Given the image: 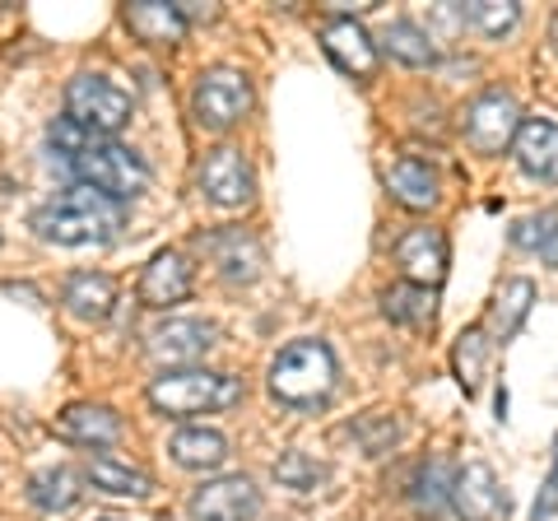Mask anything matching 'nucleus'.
Returning <instances> with one entry per match:
<instances>
[{
  "label": "nucleus",
  "instance_id": "39448f33",
  "mask_svg": "<svg viewBox=\"0 0 558 521\" xmlns=\"http://www.w3.org/2000/svg\"><path fill=\"white\" fill-rule=\"evenodd\" d=\"M65 121L89 135H117L131 121V94L108 75H75L65 89Z\"/></svg>",
  "mask_w": 558,
  "mask_h": 521
},
{
  "label": "nucleus",
  "instance_id": "f257e3e1",
  "mask_svg": "<svg viewBox=\"0 0 558 521\" xmlns=\"http://www.w3.org/2000/svg\"><path fill=\"white\" fill-rule=\"evenodd\" d=\"M51 149L65 159V168L80 178V186L98 191L108 201H135L149 186V168L131 145H117L112 135H89L70 121L51 126Z\"/></svg>",
  "mask_w": 558,
  "mask_h": 521
},
{
  "label": "nucleus",
  "instance_id": "423d86ee",
  "mask_svg": "<svg viewBox=\"0 0 558 521\" xmlns=\"http://www.w3.org/2000/svg\"><path fill=\"white\" fill-rule=\"evenodd\" d=\"M191 112H196L205 131H229L233 121L252 112V80L233 71V65H215L191 89Z\"/></svg>",
  "mask_w": 558,
  "mask_h": 521
},
{
  "label": "nucleus",
  "instance_id": "cd10ccee",
  "mask_svg": "<svg viewBox=\"0 0 558 521\" xmlns=\"http://www.w3.org/2000/svg\"><path fill=\"white\" fill-rule=\"evenodd\" d=\"M451 363H457V381L465 396L480 391L484 381V363H488V336L480 331V326H470V331L457 340V350H451Z\"/></svg>",
  "mask_w": 558,
  "mask_h": 521
},
{
  "label": "nucleus",
  "instance_id": "7ed1b4c3",
  "mask_svg": "<svg viewBox=\"0 0 558 521\" xmlns=\"http://www.w3.org/2000/svg\"><path fill=\"white\" fill-rule=\"evenodd\" d=\"M340 381L336 354L326 340H293L270 363V396L279 405H322Z\"/></svg>",
  "mask_w": 558,
  "mask_h": 521
},
{
  "label": "nucleus",
  "instance_id": "2f4dec72",
  "mask_svg": "<svg viewBox=\"0 0 558 521\" xmlns=\"http://www.w3.org/2000/svg\"><path fill=\"white\" fill-rule=\"evenodd\" d=\"M554 508H558V461H554V475L545 484V494H539V502H535V521H549Z\"/></svg>",
  "mask_w": 558,
  "mask_h": 521
},
{
  "label": "nucleus",
  "instance_id": "b1692460",
  "mask_svg": "<svg viewBox=\"0 0 558 521\" xmlns=\"http://www.w3.org/2000/svg\"><path fill=\"white\" fill-rule=\"evenodd\" d=\"M80 475L70 471V465H51V471H38L28 480V498H33V508H43V512H70L80 502Z\"/></svg>",
  "mask_w": 558,
  "mask_h": 521
},
{
  "label": "nucleus",
  "instance_id": "9b49d317",
  "mask_svg": "<svg viewBox=\"0 0 558 521\" xmlns=\"http://www.w3.org/2000/svg\"><path fill=\"white\" fill-rule=\"evenodd\" d=\"M252 168H247V159H242V149H233V145H223V149H215L209 159L201 163V191L215 205H247L252 201Z\"/></svg>",
  "mask_w": 558,
  "mask_h": 521
},
{
  "label": "nucleus",
  "instance_id": "ddd939ff",
  "mask_svg": "<svg viewBox=\"0 0 558 521\" xmlns=\"http://www.w3.org/2000/svg\"><path fill=\"white\" fill-rule=\"evenodd\" d=\"M215 344V326L196 322V317H168L163 326H154L149 336V354L159 363H196L205 350Z\"/></svg>",
  "mask_w": 558,
  "mask_h": 521
},
{
  "label": "nucleus",
  "instance_id": "dca6fc26",
  "mask_svg": "<svg viewBox=\"0 0 558 521\" xmlns=\"http://www.w3.org/2000/svg\"><path fill=\"white\" fill-rule=\"evenodd\" d=\"M531 303H535V284L531 280H508L498 293H494V303H488V317H484V326L480 331L488 336V344H508L517 331H521V322H526V312H531Z\"/></svg>",
  "mask_w": 558,
  "mask_h": 521
},
{
  "label": "nucleus",
  "instance_id": "1a4fd4ad",
  "mask_svg": "<svg viewBox=\"0 0 558 521\" xmlns=\"http://www.w3.org/2000/svg\"><path fill=\"white\" fill-rule=\"evenodd\" d=\"M186 508L196 521H252L260 508V494L247 475H223V480L201 484Z\"/></svg>",
  "mask_w": 558,
  "mask_h": 521
},
{
  "label": "nucleus",
  "instance_id": "0eeeda50",
  "mask_svg": "<svg viewBox=\"0 0 558 521\" xmlns=\"http://www.w3.org/2000/svg\"><path fill=\"white\" fill-rule=\"evenodd\" d=\"M517 131H521V108L502 89H488L465 108V141L480 154H502L517 141Z\"/></svg>",
  "mask_w": 558,
  "mask_h": 521
},
{
  "label": "nucleus",
  "instance_id": "72a5a7b5",
  "mask_svg": "<svg viewBox=\"0 0 558 521\" xmlns=\"http://www.w3.org/2000/svg\"><path fill=\"white\" fill-rule=\"evenodd\" d=\"M98 521H112V517H98Z\"/></svg>",
  "mask_w": 558,
  "mask_h": 521
},
{
  "label": "nucleus",
  "instance_id": "6e6552de",
  "mask_svg": "<svg viewBox=\"0 0 558 521\" xmlns=\"http://www.w3.org/2000/svg\"><path fill=\"white\" fill-rule=\"evenodd\" d=\"M447 508L461 521H494L498 512H508V498H502V484L494 475V465H484V461L461 465V471L451 475Z\"/></svg>",
  "mask_w": 558,
  "mask_h": 521
},
{
  "label": "nucleus",
  "instance_id": "a211bd4d",
  "mask_svg": "<svg viewBox=\"0 0 558 521\" xmlns=\"http://www.w3.org/2000/svg\"><path fill=\"white\" fill-rule=\"evenodd\" d=\"M126 24L140 43H154V47H178L186 38L182 10L168 5V0H135V5H126Z\"/></svg>",
  "mask_w": 558,
  "mask_h": 521
},
{
  "label": "nucleus",
  "instance_id": "4468645a",
  "mask_svg": "<svg viewBox=\"0 0 558 521\" xmlns=\"http://www.w3.org/2000/svg\"><path fill=\"white\" fill-rule=\"evenodd\" d=\"M191 299V260L182 252H159L140 275V303L145 307H172Z\"/></svg>",
  "mask_w": 558,
  "mask_h": 521
},
{
  "label": "nucleus",
  "instance_id": "6ab92c4d",
  "mask_svg": "<svg viewBox=\"0 0 558 521\" xmlns=\"http://www.w3.org/2000/svg\"><path fill=\"white\" fill-rule=\"evenodd\" d=\"M387 191L405 205V210H428V205H438V172H433L424 159H414V154H405V159H396L391 172H387Z\"/></svg>",
  "mask_w": 558,
  "mask_h": 521
},
{
  "label": "nucleus",
  "instance_id": "5701e85b",
  "mask_svg": "<svg viewBox=\"0 0 558 521\" xmlns=\"http://www.w3.org/2000/svg\"><path fill=\"white\" fill-rule=\"evenodd\" d=\"M168 451L186 471H215V465H223V457H229V443H223V433H215V428H182V433H172Z\"/></svg>",
  "mask_w": 558,
  "mask_h": 521
},
{
  "label": "nucleus",
  "instance_id": "bb28decb",
  "mask_svg": "<svg viewBox=\"0 0 558 521\" xmlns=\"http://www.w3.org/2000/svg\"><path fill=\"white\" fill-rule=\"evenodd\" d=\"M512 247L535 252L539 260L558 266V215H554V210H539V215L517 219V223H512Z\"/></svg>",
  "mask_w": 558,
  "mask_h": 521
},
{
  "label": "nucleus",
  "instance_id": "20e7f679",
  "mask_svg": "<svg viewBox=\"0 0 558 521\" xmlns=\"http://www.w3.org/2000/svg\"><path fill=\"white\" fill-rule=\"evenodd\" d=\"M242 401V381L229 373H205V368H182L163 373L149 381V405L186 420V414H209V410H229Z\"/></svg>",
  "mask_w": 558,
  "mask_h": 521
},
{
  "label": "nucleus",
  "instance_id": "f8f14e48",
  "mask_svg": "<svg viewBox=\"0 0 558 521\" xmlns=\"http://www.w3.org/2000/svg\"><path fill=\"white\" fill-rule=\"evenodd\" d=\"M396 260H400V270L410 275V284L438 289V280L447 275V238L438 229H410V233H400Z\"/></svg>",
  "mask_w": 558,
  "mask_h": 521
},
{
  "label": "nucleus",
  "instance_id": "473e14b6",
  "mask_svg": "<svg viewBox=\"0 0 558 521\" xmlns=\"http://www.w3.org/2000/svg\"><path fill=\"white\" fill-rule=\"evenodd\" d=\"M549 43L558 47V14H554V24H549Z\"/></svg>",
  "mask_w": 558,
  "mask_h": 521
},
{
  "label": "nucleus",
  "instance_id": "a878e982",
  "mask_svg": "<svg viewBox=\"0 0 558 521\" xmlns=\"http://www.w3.org/2000/svg\"><path fill=\"white\" fill-rule=\"evenodd\" d=\"M89 480H94V489L121 494V498H145L154 489V480L145 471H135V465H126V461H112V457H94Z\"/></svg>",
  "mask_w": 558,
  "mask_h": 521
},
{
  "label": "nucleus",
  "instance_id": "aec40b11",
  "mask_svg": "<svg viewBox=\"0 0 558 521\" xmlns=\"http://www.w3.org/2000/svg\"><path fill=\"white\" fill-rule=\"evenodd\" d=\"M61 303H65L70 317H80V322H108V312L117 303V284L108 280V275L80 270V275H70L65 280Z\"/></svg>",
  "mask_w": 558,
  "mask_h": 521
},
{
  "label": "nucleus",
  "instance_id": "f3484780",
  "mask_svg": "<svg viewBox=\"0 0 558 521\" xmlns=\"http://www.w3.org/2000/svg\"><path fill=\"white\" fill-rule=\"evenodd\" d=\"M517 163L531 172V178L539 182H558V126L554 121H521V131H517Z\"/></svg>",
  "mask_w": 558,
  "mask_h": 521
},
{
  "label": "nucleus",
  "instance_id": "c85d7f7f",
  "mask_svg": "<svg viewBox=\"0 0 558 521\" xmlns=\"http://www.w3.org/2000/svg\"><path fill=\"white\" fill-rule=\"evenodd\" d=\"M447 494H451V471L447 461H428L414 480V508L418 517H438L447 508Z\"/></svg>",
  "mask_w": 558,
  "mask_h": 521
},
{
  "label": "nucleus",
  "instance_id": "412c9836",
  "mask_svg": "<svg viewBox=\"0 0 558 521\" xmlns=\"http://www.w3.org/2000/svg\"><path fill=\"white\" fill-rule=\"evenodd\" d=\"M381 312L396 322V326H414V331H424L438 317V289H424V284H391L381 293Z\"/></svg>",
  "mask_w": 558,
  "mask_h": 521
},
{
  "label": "nucleus",
  "instance_id": "9d476101",
  "mask_svg": "<svg viewBox=\"0 0 558 521\" xmlns=\"http://www.w3.org/2000/svg\"><path fill=\"white\" fill-rule=\"evenodd\" d=\"M322 47H326V57L336 61V71L354 75V80H373V71H377V43L359 28L354 14H349V20H330L322 28Z\"/></svg>",
  "mask_w": 558,
  "mask_h": 521
},
{
  "label": "nucleus",
  "instance_id": "2eb2a0df",
  "mask_svg": "<svg viewBox=\"0 0 558 521\" xmlns=\"http://www.w3.org/2000/svg\"><path fill=\"white\" fill-rule=\"evenodd\" d=\"M209 256H215V266L223 280H233V284H252L260 266H266V256H260V242L252 233H242V229H223L205 242Z\"/></svg>",
  "mask_w": 558,
  "mask_h": 521
},
{
  "label": "nucleus",
  "instance_id": "393cba45",
  "mask_svg": "<svg viewBox=\"0 0 558 521\" xmlns=\"http://www.w3.org/2000/svg\"><path fill=\"white\" fill-rule=\"evenodd\" d=\"M377 43L400 65H433V57H438V51H433V38L414 20H391L387 28H381Z\"/></svg>",
  "mask_w": 558,
  "mask_h": 521
},
{
  "label": "nucleus",
  "instance_id": "f03ea898",
  "mask_svg": "<svg viewBox=\"0 0 558 521\" xmlns=\"http://www.w3.org/2000/svg\"><path fill=\"white\" fill-rule=\"evenodd\" d=\"M121 229V205L98 196L89 186H70L51 196L43 210H33V233L57 247H89V242H112Z\"/></svg>",
  "mask_w": 558,
  "mask_h": 521
},
{
  "label": "nucleus",
  "instance_id": "c756f323",
  "mask_svg": "<svg viewBox=\"0 0 558 521\" xmlns=\"http://www.w3.org/2000/svg\"><path fill=\"white\" fill-rule=\"evenodd\" d=\"M270 475L284 484V489L307 494V489H317V484L326 480V465H322V461H312L307 451H284V457L270 465Z\"/></svg>",
  "mask_w": 558,
  "mask_h": 521
},
{
  "label": "nucleus",
  "instance_id": "4be33fe9",
  "mask_svg": "<svg viewBox=\"0 0 558 521\" xmlns=\"http://www.w3.org/2000/svg\"><path fill=\"white\" fill-rule=\"evenodd\" d=\"M57 428L84 447H112L121 438V420L108 405H70L57 420Z\"/></svg>",
  "mask_w": 558,
  "mask_h": 521
},
{
  "label": "nucleus",
  "instance_id": "7c9ffc66",
  "mask_svg": "<svg viewBox=\"0 0 558 521\" xmlns=\"http://www.w3.org/2000/svg\"><path fill=\"white\" fill-rule=\"evenodd\" d=\"M465 20L475 24L480 33H488V38H502V33L517 28L521 5H517V0H475V5L465 10Z\"/></svg>",
  "mask_w": 558,
  "mask_h": 521
}]
</instances>
